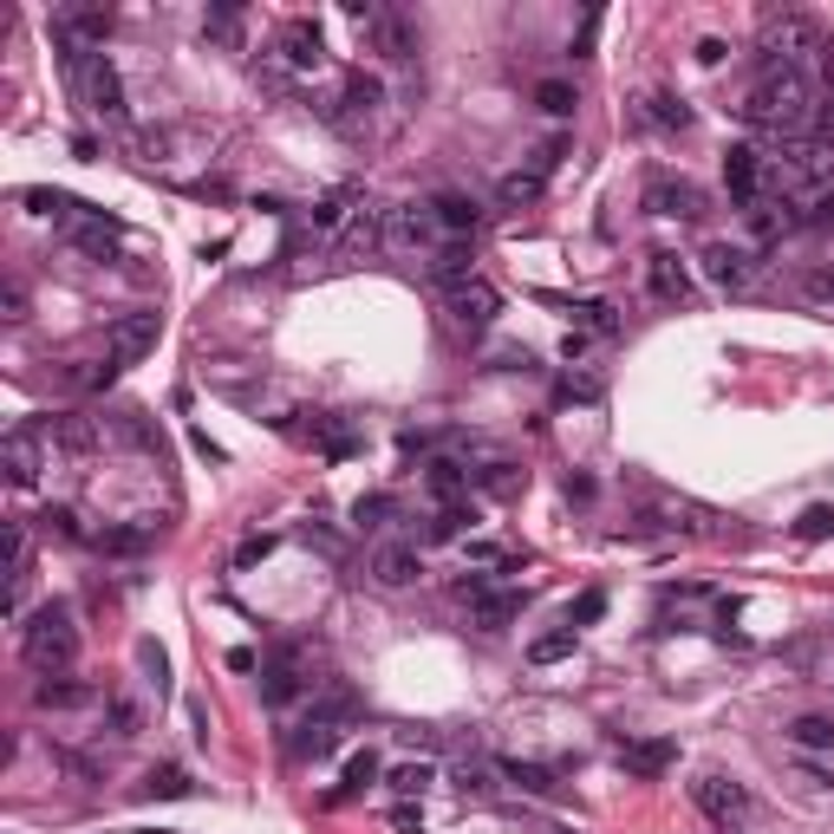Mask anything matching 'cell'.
I'll use <instances>...</instances> for the list:
<instances>
[{
    "instance_id": "obj_1",
    "label": "cell",
    "mask_w": 834,
    "mask_h": 834,
    "mask_svg": "<svg viewBox=\"0 0 834 834\" xmlns=\"http://www.w3.org/2000/svg\"><path fill=\"white\" fill-rule=\"evenodd\" d=\"M743 124H756V131H776V138H802V131H815V86L802 79V72H763L750 92H743Z\"/></svg>"
},
{
    "instance_id": "obj_2",
    "label": "cell",
    "mask_w": 834,
    "mask_h": 834,
    "mask_svg": "<svg viewBox=\"0 0 834 834\" xmlns=\"http://www.w3.org/2000/svg\"><path fill=\"white\" fill-rule=\"evenodd\" d=\"M20 652H27V665L33 672H66L72 659H79V626H72V613L66 606H40L33 613V626H20Z\"/></svg>"
},
{
    "instance_id": "obj_3",
    "label": "cell",
    "mask_w": 834,
    "mask_h": 834,
    "mask_svg": "<svg viewBox=\"0 0 834 834\" xmlns=\"http://www.w3.org/2000/svg\"><path fill=\"white\" fill-rule=\"evenodd\" d=\"M808 52H828L815 13H770L763 20V59H770V72H802Z\"/></svg>"
},
{
    "instance_id": "obj_4",
    "label": "cell",
    "mask_w": 834,
    "mask_h": 834,
    "mask_svg": "<svg viewBox=\"0 0 834 834\" xmlns=\"http://www.w3.org/2000/svg\"><path fill=\"white\" fill-rule=\"evenodd\" d=\"M66 79H72V92H79L86 111H99V118H111V124H124V86H118V72H111L104 52L66 47Z\"/></svg>"
},
{
    "instance_id": "obj_5",
    "label": "cell",
    "mask_w": 834,
    "mask_h": 834,
    "mask_svg": "<svg viewBox=\"0 0 834 834\" xmlns=\"http://www.w3.org/2000/svg\"><path fill=\"white\" fill-rule=\"evenodd\" d=\"M438 209L431 202H404L385 215V248H404V254H438Z\"/></svg>"
},
{
    "instance_id": "obj_6",
    "label": "cell",
    "mask_w": 834,
    "mask_h": 834,
    "mask_svg": "<svg viewBox=\"0 0 834 834\" xmlns=\"http://www.w3.org/2000/svg\"><path fill=\"white\" fill-rule=\"evenodd\" d=\"M47 450L52 443L40 438V424H20V431H7V443H0V470H7V483H40V470H47Z\"/></svg>"
},
{
    "instance_id": "obj_7",
    "label": "cell",
    "mask_w": 834,
    "mask_h": 834,
    "mask_svg": "<svg viewBox=\"0 0 834 834\" xmlns=\"http://www.w3.org/2000/svg\"><path fill=\"white\" fill-rule=\"evenodd\" d=\"M111 20H118L111 7H59V13H52V33H59V47L92 52V47H104Z\"/></svg>"
},
{
    "instance_id": "obj_8",
    "label": "cell",
    "mask_w": 834,
    "mask_h": 834,
    "mask_svg": "<svg viewBox=\"0 0 834 834\" xmlns=\"http://www.w3.org/2000/svg\"><path fill=\"white\" fill-rule=\"evenodd\" d=\"M463 600H470V613H476V626H490L502 633L509 620H522V587H490V581H463Z\"/></svg>"
},
{
    "instance_id": "obj_9",
    "label": "cell",
    "mask_w": 834,
    "mask_h": 834,
    "mask_svg": "<svg viewBox=\"0 0 834 834\" xmlns=\"http://www.w3.org/2000/svg\"><path fill=\"white\" fill-rule=\"evenodd\" d=\"M639 202H645L652 215H679V222H697V215H704V190L685 183V177H652Z\"/></svg>"
},
{
    "instance_id": "obj_10",
    "label": "cell",
    "mask_w": 834,
    "mask_h": 834,
    "mask_svg": "<svg viewBox=\"0 0 834 834\" xmlns=\"http://www.w3.org/2000/svg\"><path fill=\"white\" fill-rule=\"evenodd\" d=\"M724 190H731V202L743 209V215L763 202V150L731 144V157H724Z\"/></svg>"
},
{
    "instance_id": "obj_11",
    "label": "cell",
    "mask_w": 834,
    "mask_h": 834,
    "mask_svg": "<svg viewBox=\"0 0 834 834\" xmlns=\"http://www.w3.org/2000/svg\"><path fill=\"white\" fill-rule=\"evenodd\" d=\"M704 274L717 281V288H750V274H756V248H743V242H704Z\"/></svg>"
},
{
    "instance_id": "obj_12",
    "label": "cell",
    "mask_w": 834,
    "mask_h": 834,
    "mask_svg": "<svg viewBox=\"0 0 834 834\" xmlns=\"http://www.w3.org/2000/svg\"><path fill=\"white\" fill-rule=\"evenodd\" d=\"M443 307H450V320H456L463 333H483L495 313H502V294H495L490 281H463L456 294H443Z\"/></svg>"
},
{
    "instance_id": "obj_13",
    "label": "cell",
    "mask_w": 834,
    "mask_h": 834,
    "mask_svg": "<svg viewBox=\"0 0 834 834\" xmlns=\"http://www.w3.org/2000/svg\"><path fill=\"white\" fill-rule=\"evenodd\" d=\"M691 802L717 822V828H731V822H743V808H750V795L731 783V776H697L691 783Z\"/></svg>"
},
{
    "instance_id": "obj_14",
    "label": "cell",
    "mask_w": 834,
    "mask_h": 834,
    "mask_svg": "<svg viewBox=\"0 0 834 834\" xmlns=\"http://www.w3.org/2000/svg\"><path fill=\"white\" fill-rule=\"evenodd\" d=\"M274 52H281V66H288V72H320L326 40H320V27H313V20H288V27H281V40H274Z\"/></svg>"
},
{
    "instance_id": "obj_15",
    "label": "cell",
    "mask_w": 834,
    "mask_h": 834,
    "mask_svg": "<svg viewBox=\"0 0 834 834\" xmlns=\"http://www.w3.org/2000/svg\"><path fill=\"white\" fill-rule=\"evenodd\" d=\"M418 574H424V547H411V541H385L372 554V581L379 587H411Z\"/></svg>"
},
{
    "instance_id": "obj_16",
    "label": "cell",
    "mask_w": 834,
    "mask_h": 834,
    "mask_svg": "<svg viewBox=\"0 0 834 834\" xmlns=\"http://www.w3.org/2000/svg\"><path fill=\"white\" fill-rule=\"evenodd\" d=\"M150 345H157V313H124V320L111 326V359H118V365H138Z\"/></svg>"
},
{
    "instance_id": "obj_17",
    "label": "cell",
    "mask_w": 834,
    "mask_h": 834,
    "mask_svg": "<svg viewBox=\"0 0 834 834\" xmlns=\"http://www.w3.org/2000/svg\"><path fill=\"white\" fill-rule=\"evenodd\" d=\"M431 209H438V229L450 235V242H470V235L483 229V209H476V197H456V190H443V197H431Z\"/></svg>"
},
{
    "instance_id": "obj_18",
    "label": "cell",
    "mask_w": 834,
    "mask_h": 834,
    "mask_svg": "<svg viewBox=\"0 0 834 834\" xmlns=\"http://www.w3.org/2000/svg\"><path fill=\"white\" fill-rule=\"evenodd\" d=\"M431 281H438L443 294H456L463 281H476V248L470 242H438V254H431Z\"/></svg>"
},
{
    "instance_id": "obj_19",
    "label": "cell",
    "mask_w": 834,
    "mask_h": 834,
    "mask_svg": "<svg viewBox=\"0 0 834 834\" xmlns=\"http://www.w3.org/2000/svg\"><path fill=\"white\" fill-rule=\"evenodd\" d=\"M645 288L665 300V307H685V300H691L685 261H679V254H652V261H645Z\"/></svg>"
},
{
    "instance_id": "obj_20",
    "label": "cell",
    "mask_w": 834,
    "mask_h": 834,
    "mask_svg": "<svg viewBox=\"0 0 834 834\" xmlns=\"http://www.w3.org/2000/svg\"><path fill=\"white\" fill-rule=\"evenodd\" d=\"M620 763H626L633 776H665V770L679 763V743H672V736H645V743H626V750H620Z\"/></svg>"
},
{
    "instance_id": "obj_21",
    "label": "cell",
    "mask_w": 834,
    "mask_h": 834,
    "mask_svg": "<svg viewBox=\"0 0 834 834\" xmlns=\"http://www.w3.org/2000/svg\"><path fill=\"white\" fill-rule=\"evenodd\" d=\"M340 248H345V254H365V248H385V209L359 202V209H352V222L340 229Z\"/></svg>"
},
{
    "instance_id": "obj_22",
    "label": "cell",
    "mask_w": 834,
    "mask_h": 834,
    "mask_svg": "<svg viewBox=\"0 0 834 834\" xmlns=\"http://www.w3.org/2000/svg\"><path fill=\"white\" fill-rule=\"evenodd\" d=\"M33 704H40V711H79V704H92V685H86V679H66V672H52V679H40V685H33Z\"/></svg>"
},
{
    "instance_id": "obj_23",
    "label": "cell",
    "mask_w": 834,
    "mask_h": 834,
    "mask_svg": "<svg viewBox=\"0 0 834 834\" xmlns=\"http://www.w3.org/2000/svg\"><path fill=\"white\" fill-rule=\"evenodd\" d=\"M333 750H340V731L320 724V717H307V724L288 736V756H294V763H320V756H333Z\"/></svg>"
},
{
    "instance_id": "obj_24",
    "label": "cell",
    "mask_w": 834,
    "mask_h": 834,
    "mask_svg": "<svg viewBox=\"0 0 834 834\" xmlns=\"http://www.w3.org/2000/svg\"><path fill=\"white\" fill-rule=\"evenodd\" d=\"M365 33H372V52H379V59H411V47H418V40H411V27H404L398 13H385V7L372 13V27H365Z\"/></svg>"
},
{
    "instance_id": "obj_25",
    "label": "cell",
    "mask_w": 834,
    "mask_h": 834,
    "mask_svg": "<svg viewBox=\"0 0 834 834\" xmlns=\"http://www.w3.org/2000/svg\"><path fill=\"white\" fill-rule=\"evenodd\" d=\"M783 736L795 743V750H834V717H822V711H802V717H788Z\"/></svg>"
},
{
    "instance_id": "obj_26",
    "label": "cell",
    "mask_w": 834,
    "mask_h": 834,
    "mask_svg": "<svg viewBox=\"0 0 834 834\" xmlns=\"http://www.w3.org/2000/svg\"><path fill=\"white\" fill-rule=\"evenodd\" d=\"M379 99H385V92H379V79H365V72H352V79H345V111H340V124H352V118H372V111H379Z\"/></svg>"
},
{
    "instance_id": "obj_27",
    "label": "cell",
    "mask_w": 834,
    "mask_h": 834,
    "mask_svg": "<svg viewBox=\"0 0 834 834\" xmlns=\"http://www.w3.org/2000/svg\"><path fill=\"white\" fill-rule=\"evenodd\" d=\"M424 483H431L443 502H456V495L470 490V470H463L456 456H431V463H424Z\"/></svg>"
},
{
    "instance_id": "obj_28",
    "label": "cell",
    "mask_w": 834,
    "mask_h": 834,
    "mask_svg": "<svg viewBox=\"0 0 834 834\" xmlns=\"http://www.w3.org/2000/svg\"><path fill=\"white\" fill-rule=\"evenodd\" d=\"M541 190H547V177H541V170H509V177L495 183V197L509 202V209H529V202H541Z\"/></svg>"
},
{
    "instance_id": "obj_29",
    "label": "cell",
    "mask_w": 834,
    "mask_h": 834,
    "mask_svg": "<svg viewBox=\"0 0 834 834\" xmlns=\"http://www.w3.org/2000/svg\"><path fill=\"white\" fill-rule=\"evenodd\" d=\"M40 438H47L52 450H92L99 431H92L86 418H52V424H40Z\"/></svg>"
},
{
    "instance_id": "obj_30",
    "label": "cell",
    "mask_w": 834,
    "mask_h": 834,
    "mask_svg": "<svg viewBox=\"0 0 834 834\" xmlns=\"http://www.w3.org/2000/svg\"><path fill=\"white\" fill-rule=\"evenodd\" d=\"M372 783H379V756H372V750H359V756L345 763V783L333 788V802H352L359 788H372Z\"/></svg>"
},
{
    "instance_id": "obj_31",
    "label": "cell",
    "mask_w": 834,
    "mask_h": 834,
    "mask_svg": "<svg viewBox=\"0 0 834 834\" xmlns=\"http://www.w3.org/2000/svg\"><path fill=\"white\" fill-rule=\"evenodd\" d=\"M392 515H398V495H385V490H372V495L352 502V522H359V529H385Z\"/></svg>"
},
{
    "instance_id": "obj_32",
    "label": "cell",
    "mask_w": 834,
    "mask_h": 834,
    "mask_svg": "<svg viewBox=\"0 0 834 834\" xmlns=\"http://www.w3.org/2000/svg\"><path fill=\"white\" fill-rule=\"evenodd\" d=\"M645 118H652V124H665V131H685V124H691V104L672 99V92H652V99H645Z\"/></svg>"
},
{
    "instance_id": "obj_33",
    "label": "cell",
    "mask_w": 834,
    "mask_h": 834,
    "mask_svg": "<svg viewBox=\"0 0 834 834\" xmlns=\"http://www.w3.org/2000/svg\"><path fill=\"white\" fill-rule=\"evenodd\" d=\"M535 104L547 111V118H567V111L581 104V92H574L567 79H541V86H535Z\"/></svg>"
},
{
    "instance_id": "obj_34",
    "label": "cell",
    "mask_w": 834,
    "mask_h": 834,
    "mask_svg": "<svg viewBox=\"0 0 834 834\" xmlns=\"http://www.w3.org/2000/svg\"><path fill=\"white\" fill-rule=\"evenodd\" d=\"M834 535V502H808L795 515V541H828Z\"/></svg>"
},
{
    "instance_id": "obj_35",
    "label": "cell",
    "mask_w": 834,
    "mask_h": 834,
    "mask_svg": "<svg viewBox=\"0 0 834 834\" xmlns=\"http://www.w3.org/2000/svg\"><path fill=\"white\" fill-rule=\"evenodd\" d=\"M802 300H808V307H828V313H834V261H815V268L802 274Z\"/></svg>"
},
{
    "instance_id": "obj_36",
    "label": "cell",
    "mask_w": 834,
    "mask_h": 834,
    "mask_svg": "<svg viewBox=\"0 0 834 834\" xmlns=\"http://www.w3.org/2000/svg\"><path fill=\"white\" fill-rule=\"evenodd\" d=\"M431 783H438V763H398V770H392V788L404 795V802H411V795H424Z\"/></svg>"
},
{
    "instance_id": "obj_37",
    "label": "cell",
    "mask_w": 834,
    "mask_h": 834,
    "mask_svg": "<svg viewBox=\"0 0 834 834\" xmlns=\"http://www.w3.org/2000/svg\"><path fill=\"white\" fill-rule=\"evenodd\" d=\"M574 652V626H561V633H541V639H529V659L535 665H561Z\"/></svg>"
},
{
    "instance_id": "obj_38",
    "label": "cell",
    "mask_w": 834,
    "mask_h": 834,
    "mask_svg": "<svg viewBox=\"0 0 834 834\" xmlns=\"http://www.w3.org/2000/svg\"><path fill=\"white\" fill-rule=\"evenodd\" d=\"M463 522H470V509H463V502H443L438 515L424 522V541H456L463 535Z\"/></svg>"
},
{
    "instance_id": "obj_39",
    "label": "cell",
    "mask_w": 834,
    "mask_h": 834,
    "mask_svg": "<svg viewBox=\"0 0 834 834\" xmlns=\"http://www.w3.org/2000/svg\"><path fill=\"white\" fill-rule=\"evenodd\" d=\"M261 697H268V704H294V697H300V672H294V665L261 672Z\"/></svg>"
},
{
    "instance_id": "obj_40",
    "label": "cell",
    "mask_w": 834,
    "mask_h": 834,
    "mask_svg": "<svg viewBox=\"0 0 834 834\" xmlns=\"http://www.w3.org/2000/svg\"><path fill=\"white\" fill-rule=\"evenodd\" d=\"M313 717H320V724H333V731H340V724H352V717H359V697H352V691H326V697H320V704H313Z\"/></svg>"
},
{
    "instance_id": "obj_41",
    "label": "cell",
    "mask_w": 834,
    "mask_h": 834,
    "mask_svg": "<svg viewBox=\"0 0 834 834\" xmlns=\"http://www.w3.org/2000/svg\"><path fill=\"white\" fill-rule=\"evenodd\" d=\"M502 776L522 783L529 795H554V770H541V763H502Z\"/></svg>"
},
{
    "instance_id": "obj_42",
    "label": "cell",
    "mask_w": 834,
    "mask_h": 834,
    "mask_svg": "<svg viewBox=\"0 0 834 834\" xmlns=\"http://www.w3.org/2000/svg\"><path fill=\"white\" fill-rule=\"evenodd\" d=\"M209 40L235 47V40H242V7H209Z\"/></svg>"
},
{
    "instance_id": "obj_43",
    "label": "cell",
    "mask_w": 834,
    "mask_h": 834,
    "mask_svg": "<svg viewBox=\"0 0 834 834\" xmlns=\"http://www.w3.org/2000/svg\"><path fill=\"white\" fill-rule=\"evenodd\" d=\"M144 795H163V802H170V795H190V776H183L177 763H163V770H150Z\"/></svg>"
},
{
    "instance_id": "obj_44",
    "label": "cell",
    "mask_w": 834,
    "mask_h": 834,
    "mask_svg": "<svg viewBox=\"0 0 834 834\" xmlns=\"http://www.w3.org/2000/svg\"><path fill=\"white\" fill-rule=\"evenodd\" d=\"M600 613H606V593H600V587H587V593H581V600H574V606H567V626L581 633V626H593Z\"/></svg>"
},
{
    "instance_id": "obj_45",
    "label": "cell",
    "mask_w": 834,
    "mask_h": 834,
    "mask_svg": "<svg viewBox=\"0 0 834 834\" xmlns=\"http://www.w3.org/2000/svg\"><path fill=\"white\" fill-rule=\"evenodd\" d=\"M567 313H574L581 326H593V333H613V326H620V320H613V307H600V300H581V307H567Z\"/></svg>"
},
{
    "instance_id": "obj_46",
    "label": "cell",
    "mask_w": 834,
    "mask_h": 834,
    "mask_svg": "<svg viewBox=\"0 0 834 834\" xmlns=\"http://www.w3.org/2000/svg\"><path fill=\"white\" fill-rule=\"evenodd\" d=\"M320 450L340 463V456H352V450H359V438H352V431H340V424H320Z\"/></svg>"
},
{
    "instance_id": "obj_47",
    "label": "cell",
    "mask_w": 834,
    "mask_h": 834,
    "mask_svg": "<svg viewBox=\"0 0 834 834\" xmlns=\"http://www.w3.org/2000/svg\"><path fill=\"white\" fill-rule=\"evenodd\" d=\"M40 522H47V535H59V541H79V515H72V509H47Z\"/></svg>"
},
{
    "instance_id": "obj_48",
    "label": "cell",
    "mask_w": 834,
    "mask_h": 834,
    "mask_svg": "<svg viewBox=\"0 0 834 834\" xmlns=\"http://www.w3.org/2000/svg\"><path fill=\"white\" fill-rule=\"evenodd\" d=\"M144 541H150V529H111V535H104V547H111V554H138Z\"/></svg>"
},
{
    "instance_id": "obj_49",
    "label": "cell",
    "mask_w": 834,
    "mask_h": 834,
    "mask_svg": "<svg viewBox=\"0 0 834 834\" xmlns=\"http://www.w3.org/2000/svg\"><path fill=\"white\" fill-rule=\"evenodd\" d=\"M392 828L398 834H418V828H424V808H418V802H398V808H392Z\"/></svg>"
},
{
    "instance_id": "obj_50",
    "label": "cell",
    "mask_w": 834,
    "mask_h": 834,
    "mask_svg": "<svg viewBox=\"0 0 834 834\" xmlns=\"http://www.w3.org/2000/svg\"><path fill=\"white\" fill-rule=\"evenodd\" d=\"M138 659H144V672H150V685H157V691L170 685V679H163V652H157L150 639H144V645H138Z\"/></svg>"
},
{
    "instance_id": "obj_51",
    "label": "cell",
    "mask_w": 834,
    "mask_h": 834,
    "mask_svg": "<svg viewBox=\"0 0 834 834\" xmlns=\"http://www.w3.org/2000/svg\"><path fill=\"white\" fill-rule=\"evenodd\" d=\"M802 222H822V229H834V197H815L808 209H802Z\"/></svg>"
},
{
    "instance_id": "obj_52",
    "label": "cell",
    "mask_w": 834,
    "mask_h": 834,
    "mask_svg": "<svg viewBox=\"0 0 834 834\" xmlns=\"http://www.w3.org/2000/svg\"><path fill=\"white\" fill-rule=\"evenodd\" d=\"M7 320H27V288L20 281H7Z\"/></svg>"
},
{
    "instance_id": "obj_53",
    "label": "cell",
    "mask_w": 834,
    "mask_h": 834,
    "mask_svg": "<svg viewBox=\"0 0 834 834\" xmlns=\"http://www.w3.org/2000/svg\"><path fill=\"white\" fill-rule=\"evenodd\" d=\"M724 52H731L724 40H697V59H704V66H724Z\"/></svg>"
},
{
    "instance_id": "obj_54",
    "label": "cell",
    "mask_w": 834,
    "mask_h": 834,
    "mask_svg": "<svg viewBox=\"0 0 834 834\" xmlns=\"http://www.w3.org/2000/svg\"><path fill=\"white\" fill-rule=\"evenodd\" d=\"M190 443H197V456H209V463H222V443H209V431H190Z\"/></svg>"
},
{
    "instance_id": "obj_55",
    "label": "cell",
    "mask_w": 834,
    "mask_h": 834,
    "mask_svg": "<svg viewBox=\"0 0 834 834\" xmlns=\"http://www.w3.org/2000/svg\"><path fill=\"white\" fill-rule=\"evenodd\" d=\"M567 495H574V502H593V476H567Z\"/></svg>"
}]
</instances>
